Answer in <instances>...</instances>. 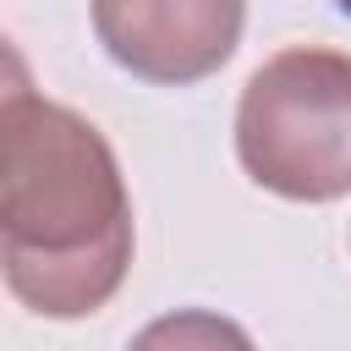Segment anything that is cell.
Listing matches in <instances>:
<instances>
[{
	"label": "cell",
	"mask_w": 351,
	"mask_h": 351,
	"mask_svg": "<svg viewBox=\"0 0 351 351\" xmlns=\"http://www.w3.org/2000/svg\"><path fill=\"white\" fill-rule=\"evenodd\" d=\"M0 269L38 318L99 313L132 269V197L104 132L27 93L0 99Z\"/></svg>",
	"instance_id": "6da1fadb"
},
{
	"label": "cell",
	"mask_w": 351,
	"mask_h": 351,
	"mask_svg": "<svg viewBox=\"0 0 351 351\" xmlns=\"http://www.w3.org/2000/svg\"><path fill=\"white\" fill-rule=\"evenodd\" d=\"M126 351H252L247 329L225 313H208V307H181V313H165L154 324H143L132 335Z\"/></svg>",
	"instance_id": "277c9868"
},
{
	"label": "cell",
	"mask_w": 351,
	"mask_h": 351,
	"mask_svg": "<svg viewBox=\"0 0 351 351\" xmlns=\"http://www.w3.org/2000/svg\"><path fill=\"white\" fill-rule=\"evenodd\" d=\"M241 170L291 203H335L351 192V55L291 44L269 55L236 104Z\"/></svg>",
	"instance_id": "7a4b0ae2"
},
{
	"label": "cell",
	"mask_w": 351,
	"mask_h": 351,
	"mask_svg": "<svg viewBox=\"0 0 351 351\" xmlns=\"http://www.w3.org/2000/svg\"><path fill=\"white\" fill-rule=\"evenodd\" d=\"M247 27V0H93L104 55L159 88L214 77Z\"/></svg>",
	"instance_id": "3957f363"
}]
</instances>
